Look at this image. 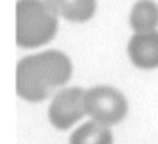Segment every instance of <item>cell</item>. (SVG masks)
<instances>
[{
	"mask_svg": "<svg viewBox=\"0 0 158 144\" xmlns=\"http://www.w3.org/2000/svg\"><path fill=\"white\" fill-rule=\"evenodd\" d=\"M127 53L138 68L153 70L158 66V32H134L127 44Z\"/></svg>",
	"mask_w": 158,
	"mask_h": 144,
	"instance_id": "5b68a950",
	"label": "cell"
},
{
	"mask_svg": "<svg viewBox=\"0 0 158 144\" xmlns=\"http://www.w3.org/2000/svg\"><path fill=\"white\" fill-rule=\"evenodd\" d=\"M85 93L87 90L72 86V88H65L55 95L51 105H49V120L56 129H70L87 114Z\"/></svg>",
	"mask_w": 158,
	"mask_h": 144,
	"instance_id": "277c9868",
	"label": "cell"
},
{
	"mask_svg": "<svg viewBox=\"0 0 158 144\" xmlns=\"http://www.w3.org/2000/svg\"><path fill=\"white\" fill-rule=\"evenodd\" d=\"M131 27L134 32H150L158 27V5L153 0H139L131 10Z\"/></svg>",
	"mask_w": 158,
	"mask_h": 144,
	"instance_id": "52a82bcc",
	"label": "cell"
},
{
	"mask_svg": "<svg viewBox=\"0 0 158 144\" xmlns=\"http://www.w3.org/2000/svg\"><path fill=\"white\" fill-rule=\"evenodd\" d=\"M61 17L72 22H85L95 12V0H46Z\"/></svg>",
	"mask_w": 158,
	"mask_h": 144,
	"instance_id": "8992f818",
	"label": "cell"
},
{
	"mask_svg": "<svg viewBox=\"0 0 158 144\" xmlns=\"http://www.w3.org/2000/svg\"><path fill=\"white\" fill-rule=\"evenodd\" d=\"M70 144H112V134L107 126L92 120L72 134Z\"/></svg>",
	"mask_w": 158,
	"mask_h": 144,
	"instance_id": "ba28073f",
	"label": "cell"
},
{
	"mask_svg": "<svg viewBox=\"0 0 158 144\" xmlns=\"http://www.w3.org/2000/svg\"><path fill=\"white\" fill-rule=\"evenodd\" d=\"M72 76V61L60 51H46L24 58L17 65V95L27 102H41Z\"/></svg>",
	"mask_w": 158,
	"mask_h": 144,
	"instance_id": "6da1fadb",
	"label": "cell"
},
{
	"mask_svg": "<svg viewBox=\"0 0 158 144\" xmlns=\"http://www.w3.org/2000/svg\"><path fill=\"white\" fill-rule=\"evenodd\" d=\"M58 12L49 2H17V44L21 48H39L49 42L58 31Z\"/></svg>",
	"mask_w": 158,
	"mask_h": 144,
	"instance_id": "7a4b0ae2",
	"label": "cell"
},
{
	"mask_svg": "<svg viewBox=\"0 0 158 144\" xmlns=\"http://www.w3.org/2000/svg\"><path fill=\"white\" fill-rule=\"evenodd\" d=\"M87 115L104 126L121 122L127 114V102L123 93L112 86H94L85 93Z\"/></svg>",
	"mask_w": 158,
	"mask_h": 144,
	"instance_id": "3957f363",
	"label": "cell"
}]
</instances>
